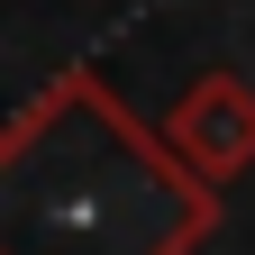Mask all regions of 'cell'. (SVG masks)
<instances>
[{
	"label": "cell",
	"mask_w": 255,
	"mask_h": 255,
	"mask_svg": "<svg viewBox=\"0 0 255 255\" xmlns=\"http://www.w3.org/2000/svg\"><path fill=\"white\" fill-rule=\"evenodd\" d=\"M219 201L91 64H64L0 137V255H201Z\"/></svg>",
	"instance_id": "6da1fadb"
},
{
	"label": "cell",
	"mask_w": 255,
	"mask_h": 255,
	"mask_svg": "<svg viewBox=\"0 0 255 255\" xmlns=\"http://www.w3.org/2000/svg\"><path fill=\"white\" fill-rule=\"evenodd\" d=\"M164 146H173L210 191H228V182L255 164V82L228 73V64L201 73V82H182V101L164 110Z\"/></svg>",
	"instance_id": "7a4b0ae2"
}]
</instances>
